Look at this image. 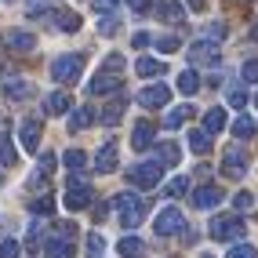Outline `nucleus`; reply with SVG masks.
I'll list each match as a JSON object with an SVG mask.
<instances>
[{"instance_id":"1","label":"nucleus","mask_w":258,"mask_h":258,"mask_svg":"<svg viewBox=\"0 0 258 258\" xmlns=\"http://www.w3.org/2000/svg\"><path fill=\"white\" fill-rule=\"evenodd\" d=\"M113 208H116V215H120V226H124V229H135V226L146 218L149 204H146L142 197H135V193H120V197H113Z\"/></svg>"},{"instance_id":"2","label":"nucleus","mask_w":258,"mask_h":258,"mask_svg":"<svg viewBox=\"0 0 258 258\" xmlns=\"http://www.w3.org/2000/svg\"><path fill=\"white\" fill-rule=\"evenodd\" d=\"M208 229H211V236H215V240H222V244L244 240V233H247V226H244V218H240V215H215Z\"/></svg>"},{"instance_id":"3","label":"nucleus","mask_w":258,"mask_h":258,"mask_svg":"<svg viewBox=\"0 0 258 258\" xmlns=\"http://www.w3.org/2000/svg\"><path fill=\"white\" fill-rule=\"evenodd\" d=\"M73 240H77V226L73 222H62V226H55V236L47 240L44 254L47 258H73Z\"/></svg>"},{"instance_id":"4","label":"nucleus","mask_w":258,"mask_h":258,"mask_svg":"<svg viewBox=\"0 0 258 258\" xmlns=\"http://www.w3.org/2000/svg\"><path fill=\"white\" fill-rule=\"evenodd\" d=\"M84 73V55H58L51 62V77L55 84H77Z\"/></svg>"},{"instance_id":"5","label":"nucleus","mask_w":258,"mask_h":258,"mask_svg":"<svg viewBox=\"0 0 258 258\" xmlns=\"http://www.w3.org/2000/svg\"><path fill=\"white\" fill-rule=\"evenodd\" d=\"M164 178V164L160 160H146V164H135L131 171H127V182L135 185V189H153Z\"/></svg>"},{"instance_id":"6","label":"nucleus","mask_w":258,"mask_h":258,"mask_svg":"<svg viewBox=\"0 0 258 258\" xmlns=\"http://www.w3.org/2000/svg\"><path fill=\"white\" fill-rule=\"evenodd\" d=\"M62 204L70 211H84L91 204V185L84 182V175H73L70 178V185H66V197H62Z\"/></svg>"},{"instance_id":"7","label":"nucleus","mask_w":258,"mask_h":258,"mask_svg":"<svg viewBox=\"0 0 258 258\" xmlns=\"http://www.w3.org/2000/svg\"><path fill=\"white\" fill-rule=\"evenodd\" d=\"M222 175H226V178H244L247 175V153L240 146L226 149V157H222Z\"/></svg>"},{"instance_id":"8","label":"nucleus","mask_w":258,"mask_h":258,"mask_svg":"<svg viewBox=\"0 0 258 258\" xmlns=\"http://www.w3.org/2000/svg\"><path fill=\"white\" fill-rule=\"evenodd\" d=\"M153 229H157L160 236H175V233L185 229V215H182L178 208H164V211L157 215V222H153Z\"/></svg>"},{"instance_id":"9","label":"nucleus","mask_w":258,"mask_h":258,"mask_svg":"<svg viewBox=\"0 0 258 258\" xmlns=\"http://www.w3.org/2000/svg\"><path fill=\"white\" fill-rule=\"evenodd\" d=\"M189 62H193V66H218L222 51H218L215 40H197L193 47H189Z\"/></svg>"},{"instance_id":"10","label":"nucleus","mask_w":258,"mask_h":258,"mask_svg":"<svg viewBox=\"0 0 258 258\" xmlns=\"http://www.w3.org/2000/svg\"><path fill=\"white\" fill-rule=\"evenodd\" d=\"M167 102H171V88H167V84H149V88L139 91V106L142 109H160V106H167Z\"/></svg>"},{"instance_id":"11","label":"nucleus","mask_w":258,"mask_h":258,"mask_svg":"<svg viewBox=\"0 0 258 258\" xmlns=\"http://www.w3.org/2000/svg\"><path fill=\"white\" fill-rule=\"evenodd\" d=\"M40 120L37 116H29V120H22V124H19V142L26 146V153H37L40 149Z\"/></svg>"},{"instance_id":"12","label":"nucleus","mask_w":258,"mask_h":258,"mask_svg":"<svg viewBox=\"0 0 258 258\" xmlns=\"http://www.w3.org/2000/svg\"><path fill=\"white\" fill-rule=\"evenodd\" d=\"M218 204H222V189L218 185H200L193 193V208L197 211H211V208H218Z\"/></svg>"},{"instance_id":"13","label":"nucleus","mask_w":258,"mask_h":258,"mask_svg":"<svg viewBox=\"0 0 258 258\" xmlns=\"http://www.w3.org/2000/svg\"><path fill=\"white\" fill-rule=\"evenodd\" d=\"M88 91H91V95H109V91H120V77H116V73H109V70H102V73H95V77H91Z\"/></svg>"},{"instance_id":"14","label":"nucleus","mask_w":258,"mask_h":258,"mask_svg":"<svg viewBox=\"0 0 258 258\" xmlns=\"http://www.w3.org/2000/svg\"><path fill=\"white\" fill-rule=\"evenodd\" d=\"M116 160H120L116 142H106V146L98 149V157H95V171H98V175H109V171L116 167Z\"/></svg>"},{"instance_id":"15","label":"nucleus","mask_w":258,"mask_h":258,"mask_svg":"<svg viewBox=\"0 0 258 258\" xmlns=\"http://www.w3.org/2000/svg\"><path fill=\"white\" fill-rule=\"evenodd\" d=\"M8 47L15 51V55H26V51L37 47V37L26 33V29H15V33H8Z\"/></svg>"},{"instance_id":"16","label":"nucleus","mask_w":258,"mask_h":258,"mask_svg":"<svg viewBox=\"0 0 258 258\" xmlns=\"http://www.w3.org/2000/svg\"><path fill=\"white\" fill-rule=\"evenodd\" d=\"M153 135H157V127H153L149 120H139L135 131H131V146H135V149H149V146H153Z\"/></svg>"},{"instance_id":"17","label":"nucleus","mask_w":258,"mask_h":258,"mask_svg":"<svg viewBox=\"0 0 258 258\" xmlns=\"http://www.w3.org/2000/svg\"><path fill=\"white\" fill-rule=\"evenodd\" d=\"M157 15H160V22H182L185 19V8L178 4V0H164V4H157Z\"/></svg>"},{"instance_id":"18","label":"nucleus","mask_w":258,"mask_h":258,"mask_svg":"<svg viewBox=\"0 0 258 258\" xmlns=\"http://www.w3.org/2000/svg\"><path fill=\"white\" fill-rule=\"evenodd\" d=\"M73 102H70V95L66 91H51L47 98H44V113H51V116H58V113H66Z\"/></svg>"},{"instance_id":"19","label":"nucleus","mask_w":258,"mask_h":258,"mask_svg":"<svg viewBox=\"0 0 258 258\" xmlns=\"http://www.w3.org/2000/svg\"><path fill=\"white\" fill-rule=\"evenodd\" d=\"M4 95L11 102H26L33 95V84H26V80H4Z\"/></svg>"},{"instance_id":"20","label":"nucleus","mask_w":258,"mask_h":258,"mask_svg":"<svg viewBox=\"0 0 258 258\" xmlns=\"http://www.w3.org/2000/svg\"><path fill=\"white\" fill-rule=\"evenodd\" d=\"M157 160H160L164 167H175V164L182 160V149H178V142H160V146H157Z\"/></svg>"},{"instance_id":"21","label":"nucleus","mask_w":258,"mask_h":258,"mask_svg":"<svg viewBox=\"0 0 258 258\" xmlns=\"http://www.w3.org/2000/svg\"><path fill=\"white\" fill-rule=\"evenodd\" d=\"M95 124V113L88 109V106H77L73 113H70V131L77 135V131H84V127H91Z\"/></svg>"},{"instance_id":"22","label":"nucleus","mask_w":258,"mask_h":258,"mask_svg":"<svg viewBox=\"0 0 258 258\" xmlns=\"http://www.w3.org/2000/svg\"><path fill=\"white\" fill-rule=\"evenodd\" d=\"M51 22H55L62 33H77L80 29V19H77L73 11H51Z\"/></svg>"},{"instance_id":"23","label":"nucleus","mask_w":258,"mask_h":258,"mask_svg":"<svg viewBox=\"0 0 258 258\" xmlns=\"http://www.w3.org/2000/svg\"><path fill=\"white\" fill-rule=\"evenodd\" d=\"M135 73H139V77H160V73H164V62H160V58L142 55L139 62H135Z\"/></svg>"},{"instance_id":"24","label":"nucleus","mask_w":258,"mask_h":258,"mask_svg":"<svg viewBox=\"0 0 258 258\" xmlns=\"http://www.w3.org/2000/svg\"><path fill=\"white\" fill-rule=\"evenodd\" d=\"M175 88H178L182 95H197V91H200V77H197V70H182Z\"/></svg>"},{"instance_id":"25","label":"nucleus","mask_w":258,"mask_h":258,"mask_svg":"<svg viewBox=\"0 0 258 258\" xmlns=\"http://www.w3.org/2000/svg\"><path fill=\"white\" fill-rule=\"evenodd\" d=\"M189 116H193V109H189V106H175V109H171V113L164 116V127H167V131H178Z\"/></svg>"},{"instance_id":"26","label":"nucleus","mask_w":258,"mask_h":258,"mask_svg":"<svg viewBox=\"0 0 258 258\" xmlns=\"http://www.w3.org/2000/svg\"><path fill=\"white\" fill-rule=\"evenodd\" d=\"M120 116H124V95H116V102H109V106L102 109V124L113 127V124H120Z\"/></svg>"},{"instance_id":"27","label":"nucleus","mask_w":258,"mask_h":258,"mask_svg":"<svg viewBox=\"0 0 258 258\" xmlns=\"http://www.w3.org/2000/svg\"><path fill=\"white\" fill-rule=\"evenodd\" d=\"M189 149H193V153H200V157H204V153L211 149V135L204 131V127H193V131H189Z\"/></svg>"},{"instance_id":"28","label":"nucleus","mask_w":258,"mask_h":258,"mask_svg":"<svg viewBox=\"0 0 258 258\" xmlns=\"http://www.w3.org/2000/svg\"><path fill=\"white\" fill-rule=\"evenodd\" d=\"M222 127H226V109H208L204 113V131L208 135H218Z\"/></svg>"},{"instance_id":"29","label":"nucleus","mask_w":258,"mask_h":258,"mask_svg":"<svg viewBox=\"0 0 258 258\" xmlns=\"http://www.w3.org/2000/svg\"><path fill=\"white\" fill-rule=\"evenodd\" d=\"M116 251L124 254V258H139V254H142L146 247H142V240H139V236H124V240L116 244Z\"/></svg>"},{"instance_id":"30","label":"nucleus","mask_w":258,"mask_h":258,"mask_svg":"<svg viewBox=\"0 0 258 258\" xmlns=\"http://www.w3.org/2000/svg\"><path fill=\"white\" fill-rule=\"evenodd\" d=\"M254 131H258V124H254L251 116H236L233 120V135H236V139H251Z\"/></svg>"},{"instance_id":"31","label":"nucleus","mask_w":258,"mask_h":258,"mask_svg":"<svg viewBox=\"0 0 258 258\" xmlns=\"http://www.w3.org/2000/svg\"><path fill=\"white\" fill-rule=\"evenodd\" d=\"M29 211H33V215H47V211H55V197H47V193L33 197V200H29Z\"/></svg>"},{"instance_id":"32","label":"nucleus","mask_w":258,"mask_h":258,"mask_svg":"<svg viewBox=\"0 0 258 258\" xmlns=\"http://www.w3.org/2000/svg\"><path fill=\"white\" fill-rule=\"evenodd\" d=\"M62 164H66V167H73L77 175H80V171L88 167V157H84L80 149H70V153H66V157H62Z\"/></svg>"},{"instance_id":"33","label":"nucleus","mask_w":258,"mask_h":258,"mask_svg":"<svg viewBox=\"0 0 258 258\" xmlns=\"http://www.w3.org/2000/svg\"><path fill=\"white\" fill-rule=\"evenodd\" d=\"M226 258H258V251H254L251 244H233Z\"/></svg>"},{"instance_id":"34","label":"nucleus","mask_w":258,"mask_h":258,"mask_svg":"<svg viewBox=\"0 0 258 258\" xmlns=\"http://www.w3.org/2000/svg\"><path fill=\"white\" fill-rule=\"evenodd\" d=\"M240 77H244V84H258V58L244 62V70H240Z\"/></svg>"},{"instance_id":"35","label":"nucleus","mask_w":258,"mask_h":258,"mask_svg":"<svg viewBox=\"0 0 258 258\" xmlns=\"http://www.w3.org/2000/svg\"><path fill=\"white\" fill-rule=\"evenodd\" d=\"M102 247H106V240H102L98 233H91V236H88V258H98Z\"/></svg>"},{"instance_id":"36","label":"nucleus","mask_w":258,"mask_h":258,"mask_svg":"<svg viewBox=\"0 0 258 258\" xmlns=\"http://www.w3.org/2000/svg\"><path fill=\"white\" fill-rule=\"evenodd\" d=\"M251 204H254V197L244 193V189H240V193L233 197V208H236V211H251Z\"/></svg>"},{"instance_id":"37","label":"nucleus","mask_w":258,"mask_h":258,"mask_svg":"<svg viewBox=\"0 0 258 258\" xmlns=\"http://www.w3.org/2000/svg\"><path fill=\"white\" fill-rule=\"evenodd\" d=\"M229 106H233V109H244V106H247V91H244V88H233V91H229Z\"/></svg>"},{"instance_id":"38","label":"nucleus","mask_w":258,"mask_h":258,"mask_svg":"<svg viewBox=\"0 0 258 258\" xmlns=\"http://www.w3.org/2000/svg\"><path fill=\"white\" fill-rule=\"evenodd\" d=\"M120 29V22H116V15H113V19H109V15H106V19H102L98 22V33H102V37H113V33Z\"/></svg>"},{"instance_id":"39","label":"nucleus","mask_w":258,"mask_h":258,"mask_svg":"<svg viewBox=\"0 0 258 258\" xmlns=\"http://www.w3.org/2000/svg\"><path fill=\"white\" fill-rule=\"evenodd\" d=\"M185 189H189V178H171L167 182V197H182Z\"/></svg>"},{"instance_id":"40","label":"nucleus","mask_w":258,"mask_h":258,"mask_svg":"<svg viewBox=\"0 0 258 258\" xmlns=\"http://www.w3.org/2000/svg\"><path fill=\"white\" fill-rule=\"evenodd\" d=\"M157 51H164V55L178 51V37H157Z\"/></svg>"},{"instance_id":"41","label":"nucleus","mask_w":258,"mask_h":258,"mask_svg":"<svg viewBox=\"0 0 258 258\" xmlns=\"http://www.w3.org/2000/svg\"><path fill=\"white\" fill-rule=\"evenodd\" d=\"M11 164H15V149L0 139V167H11Z\"/></svg>"},{"instance_id":"42","label":"nucleus","mask_w":258,"mask_h":258,"mask_svg":"<svg viewBox=\"0 0 258 258\" xmlns=\"http://www.w3.org/2000/svg\"><path fill=\"white\" fill-rule=\"evenodd\" d=\"M0 258H19V244H15V240H4V244H0Z\"/></svg>"},{"instance_id":"43","label":"nucleus","mask_w":258,"mask_h":258,"mask_svg":"<svg viewBox=\"0 0 258 258\" xmlns=\"http://www.w3.org/2000/svg\"><path fill=\"white\" fill-rule=\"evenodd\" d=\"M95 8H98L102 15H109V11H116V8H120V0H95Z\"/></svg>"},{"instance_id":"44","label":"nucleus","mask_w":258,"mask_h":258,"mask_svg":"<svg viewBox=\"0 0 258 258\" xmlns=\"http://www.w3.org/2000/svg\"><path fill=\"white\" fill-rule=\"evenodd\" d=\"M131 44L142 51V47H149V44H153V37H149V33H135V37H131Z\"/></svg>"},{"instance_id":"45","label":"nucleus","mask_w":258,"mask_h":258,"mask_svg":"<svg viewBox=\"0 0 258 258\" xmlns=\"http://www.w3.org/2000/svg\"><path fill=\"white\" fill-rule=\"evenodd\" d=\"M106 70H109V73H120V70H124V58H120V55H109V58H106Z\"/></svg>"},{"instance_id":"46","label":"nucleus","mask_w":258,"mask_h":258,"mask_svg":"<svg viewBox=\"0 0 258 258\" xmlns=\"http://www.w3.org/2000/svg\"><path fill=\"white\" fill-rule=\"evenodd\" d=\"M127 4H131V11H135V15H142V11H149V8H153V0H127Z\"/></svg>"},{"instance_id":"47","label":"nucleus","mask_w":258,"mask_h":258,"mask_svg":"<svg viewBox=\"0 0 258 258\" xmlns=\"http://www.w3.org/2000/svg\"><path fill=\"white\" fill-rule=\"evenodd\" d=\"M208 37H215V40L226 37V26H222V22H211V26H208Z\"/></svg>"},{"instance_id":"48","label":"nucleus","mask_w":258,"mask_h":258,"mask_svg":"<svg viewBox=\"0 0 258 258\" xmlns=\"http://www.w3.org/2000/svg\"><path fill=\"white\" fill-rule=\"evenodd\" d=\"M55 164H58V160H55V157H51V153H44V157H40V171H44V175H47V171H51V167H55Z\"/></svg>"},{"instance_id":"49","label":"nucleus","mask_w":258,"mask_h":258,"mask_svg":"<svg viewBox=\"0 0 258 258\" xmlns=\"http://www.w3.org/2000/svg\"><path fill=\"white\" fill-rule=\"evenodd\" d=\"M204 4H208V0H189V8H193V11H204Z\"/></svg>"},{"instance_id":"50","label":"nucleus","mask_w":258,"mask_h":258,"mask_svg":"<svg viewBox=\"0 0 258 258\" xmlns=\"http://www.w3.org/2000/svg\"><path fill=\"white\" fill-rule=\"evenodd\" d=\"M251 37H254V40H258V22H254V29H251Z\"/></svg>"},{"instance_id":"51","label":"nucleus","mask_w":258,"mask_h":258,"mask_svg":"<svg viewBox=\"0 0 258 258\" xmlns=\"http://www.w3.org/2000/svg\"><path fill=\"white\" fill-rule=\"evenodd\" d=\"M254 106H258V95H254Z\"/></svg>"},{"instance_id":"52","label":"nucleus","mask_w":258,"mask_h":258,"mask_svg":"<svg viewBox=\"0 0 258 258\" xmlns=\"http://www.w3.org/2000/svg\"><path fill=\"white\" fill-rule=\"evenodd\" d=\"M200 258H211V254H200Z\"/></svg>"},{"instance_id":"53","label":"nucleus","mask_w":258,"mask_h":258,"mask_svg":"<svg viewBox=\"0 0 258 258\" xmlns=\"http://www.w3.org/2000/svg\"><path fill=\"white\" fill-rule=\"evenodd\" d=\"M0 182H4V178H0Z\"/></svg>"},{"instance_id":"54","label":"nucleus","mask_w":258,"mask_h":258,"mask_svg":"<svg viewBox=\"0 0 258 258\" xmlns=\"http://www.w3.org/2000/svg\"><path fill=\"white\" fill-rule=\"evenodd\" d=\"M8 4H11V0H8Z\"/></svg>"}]
</instances>
